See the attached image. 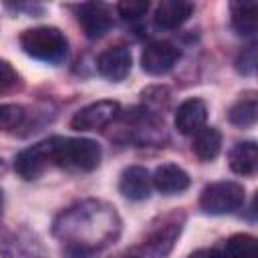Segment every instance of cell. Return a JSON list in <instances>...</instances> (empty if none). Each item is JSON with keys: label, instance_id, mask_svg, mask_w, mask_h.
<instances>
[{"label": "cell", "instance_id": "1", "mask_svg": "<svg viewBox=\"0 0 258 258\" xmlns=\"http://www.w3.org/2000/svg\"><path fill=\"white\" fill-rule=\"evenodd\" d=\"M52 234L64 244L69 254H91L119 238L121 218L117 210L103 200H83L54 220Z\"/></svg>", "mask_w": 258, "mask_h": 258}, {"label": "cell", "instance_id": "2", "mask_svg": "<svg viewBox=\"0 0 258 258\" xmlns=\"http://www.w3.org/2000/svg\"><path fill=\"white\" fill-rule=\"evenodd\" d=\"M52 165L62 169L93 171L101 163V145L87 137H50Z\"/></svg>", "mask_w": 258, "mask_h": 258}, {"label": "cell", "instance_id": "3", "mask_svg": "<svg viewBox=\"0 0 258 258\" xmlns=\"http://www.w3.org/2000/svg\"><path fill=\"white\" fill-rule=\"evenodd\" d=\"M185 222V214L183 212H169L165 216H159L151 228L147 230L145 238L141 240V244L137 248H133V254H141V256H167L173 250L175 240L181 234Z\"/></svg>", "mask_w": 258, "mask_h": 258}, {"label": "cell", "instance_id": "4", "mask_svg": "<svg viewBox=\"0 0 258 258\" xmlns=\"http://www.w3.org/2000/svg\"><path fill=\"white\" fill-rule=\"evenodd\" d=\"M20 48L42 62H60L67 56V36L54 26H36L20 34Z\"/></svg>", "mask_w": 258, "mask_h": 258}, {"label": "cell", "instance_id": "5", "mask_svg": "<svg viewBox=\"0 0 258 258\" xmlns=\"http://www.w3.org/2000/svg\"><path fill=\"white\" fill-rule=\"evenodd\" d=\"M121 133L125 141L137 145H159L165 139V125L163 119L147 109H131L127 113H119Z\"/></svg>", "mask_w": 258, "mask_h": 258}, {"label": "cell", "instance_id": "6", "mask_svg": "<svg viewBox=\"0 0 258 258\" xmlns=\"http://www.w3.org/2000/svg\"><path fill=\"white\" fill-rule=\"evenodd\" d=\"M244 185L238 181H216L202 189L200 196V208L206 214L222 216L232 214L244 206Z\"/></svg>", "mask_w": 258, "mask_h": 258}, {"label": "cell", "instance_id": "7", "mask_svg": "<svg viewBox=\"0 0 258 258\" xmlns=\"http://www.w3.org/2000/svg\"><path fill=\"white\" fill-rule=\"evenodd\" d=\"M77 20L87 38H103L115 22L113 6L107 0H85L77 8Z\"/></svg>", "mask_w": 258, "mask_h": 258}, {"label": "cell", "instance_id": "8", "mask_svg": "<svg viewBox=\"0 0 258 258\" xmlns=\"http://www.w3.org/2000/svg\"><path fill=\"white\" fill-rule=\"evenodd\" d=\"M121 113V105L117 101H95L87 107H83L81 111L75 113V117L71 119V129L75 131H101L105 127H109L111 123H115V119Z\"/></svg>", "mask_w": 258, "mask_h": 258}, {"label": "cell", "instance_id": "9", "mask_svg": "<svg viewBox=\"0 0 258 258\" xmlns=\"http://www.w3.org/2000/svg\"><path fill=\"white\" fill-rule=\"evenodd\" d=\"M52 165V147H50V139L38 141L26 149H22L16 159H14V171L26 179H38L48 167Z\"/></svg>", "mask_w": 258, "mask_h": 258}, {"label": "cell", "instance_id": "10", "mask_svg": "<svg viewBox=\"0 0 258 258\" xmlns=\"http://www.w3.org/2000/svg\"><path fill=\"white\" fill-rule=\"evenodd\" d=\"M179 56H181V52L175 44H171L167 40H151L149 44H145V48L141 52V69L147 75L161 77L177 64Z\"/></svg>", "mask_w": 258, "mask_h": 258}, {"label": "cell", "instance_id": "11", "mask_svg": "<svg viewBox=\"0 0 258 258\" xmlns=\"http://www.w3.org/2000/svg\"><path fill=\"white\" fill-rule=\"evenodd\" d=\"M97 71L103 79L119 83L131 71V52L127 46H111L103 50L97 58Z\"/></svg>", "mask_w": 258, "mask_h": 258}, {"label": "cell", "instance_id": "12", "mask_svg": "<svg viewBox=\"0 0 258 258\" xmlns=\"http://www.w3.org/2000/svg\"><path fill=\"white\" fill-rule=\"evenodd\" d=\"M208 121V105L198 99V97H191V99H185L177 111H175V129L181 133V135H194L198 133Z\"/></svg>", "mask_w": 258, "mask_h": 258}, {"label": "cell", "instance_id": "13", "mask_svg": "<svg viewBox=\"0 0 258 258\" xmlns=\"http://www.w3.org/2000/svg\"><path fill=\"white\" fill-rule=\"evenodd\" d=\"M196 0H159L155 10V24L163 30L179 28L194 12Z\"/></svg>", "mask_w": 258, "mask_h": 258}, {"label": "cell", "instance_id": "14", "mask_svg": "<svg viewBox=\"0 0 258 258\" xmlns=\"http://www.w3.org/2000/svg\"><path fill=\"white\" fill-rule=\"evenodd\" d=\"M191 179L189 175L175 163H163L155 169V173L151 175V185L165 194V196H171V194H179V191H185L189 187Z\"/></svg>", "mask_w": 258, "mask_h": 258}, {"label": "cell", "instance_id": "15", "mask_svg": "<svg viewBox=\"0 0 258 258\" xmlns=\"http://www.w3.org/2000/svg\"><path fill=\"white\" fill-rule=\"evenodd\" d=\"M119 191L133 200V202H141L147 200L151 194V175L145 167L141 165H131L121 173L119 179Z\"/></svg>", "mask_w": 258, "mask_h": 258}, {"label": "cell", "instance_id": "16", "mask_svg": "<svg viewBox=\"0 0 258 258\" xmlns=\"http://www.w3.org/2000/svg\"><path fill=\"white\" fill-rule=\"evenodd\" d=\"M232 26L240 36H254L256 32V0H230Z\"/></svg>", "mask_w": 258, "mask_h": 258}, {"label": "cell", "instance_id": "17", "mask_svg": "<svg viewBox=\"0 0 258 258\" xmlns=\"http://www.w3.org/2000/svg\"><path fill=\"white\" fill-rule=\"evenodd\" d=\"M230 169L238 175H252L258 165V147L254 141H240L228 155Z\"/></svg>", "mask_w": 258, "mask_h": 258}, {"label": "cell", "instance_id": "18", "mask_svg": "<svg viewBox=\"0 0 258 258\" xmlns=\"http://www.w3.org/2000/svg\"><path fill=\"white\" fill-rule=\"evenodd\" d=\"M191 149L196 153V157L204 163L214 161L222 149V133L216 127H202L198 133H194V143Z\"/></svg>", "mask_w": 258, "mask_h": 258}, {"label": "cell", "instance_id": "19", "mask_svg": "<svg viewBox=\"0 0 258 258\" xmlns=\"http://www.w3.org/2000/svg\"><path fill=\"white\" fill-rule=\"evenodd\" d=\"M256 117H258V99L254 91H246L244 95H240L238 101L228 111L230 123L242 129L252 127L256 123Z\"/></svg>", "mask_w": 258, "mask_h": 258}, {"label": "cell", "instance_id": "20", "mask_svg": "<svg viewBox=\"0 0 258 258\" xmlns=\"http://www.w3.org/2000/svg\"><path fill=\"white\" fill-rule=\"evenodd\" d=\"M149 6H151V0H117L115 10L125 20H139L141 16L147 14Z\"/></svg>", "mask_w": 258, "mask_h": 258}, {"label": "cell", "instance_id": "21", "mask_svg": "<svg viewBox=\"0 0 258 258\" xmlns=\"http://www.w3.org/2000/svg\"><path fill=\"white\" fill-rule=\"evenodd\" d=\"M26 113L20 105H12V103H0V129L8 131V129H16L22 125Z\"/></svg>", "mask_w": 258, "mask_h": 258}, {"label": "cell", "instance_id": "22", "mask_svg": "<svg viewBox=\"0 0 258 258\" xmlns=\"http://www.w3.org/2000/svg\"><path fill=\"white\" fill-rule=\"evenodd\" d=\"M20 87H22V81H20V75L16 73V69L8 60L0 58V95L12 93Z\"/></svg>", "mask_w": 258, "mask_h": 258}, {"label": "cell", "instance_id": "23", "mask_svg": "<svg viewBox=\"0 0 258 258\" xmlns=\"http://www.w3.org/2000/svg\"><path fill=\"white\" fill-rule=\"evenodd\" d=\"M254 248H256V238L250 234H234L224 244V252L230 254H248Z\"/></svg>", "mask_w": 258, "mask_h": 258}, {"label": "cell", "instance_id": "24", "mask_svg": "<svg viewBox=\"0 0 258 258\" xmlns=\"http://www.w3.org/2000/svg\"><path fill=\"white\" fill-rule=\"evenodd\" d=\"M256 69V48L254 44H248L246 48H242V52L236 58V71L242 75H252Z\"/></svg>", "mask_w": 258, "mask_h": 258}, {"label": "cell", "instance_id": "25", "mask_svg": "<svg viewBox=\"0 0 258 258\" xmlns=\"http://www.w3.org/2000/svg\"><path fill=\"white\" fill-rule=\"evenodd\" d=\"M0 212H2V191H0Z\"/></svg>", "mask_w": 258, "mask_h": 258}]
</instances>
